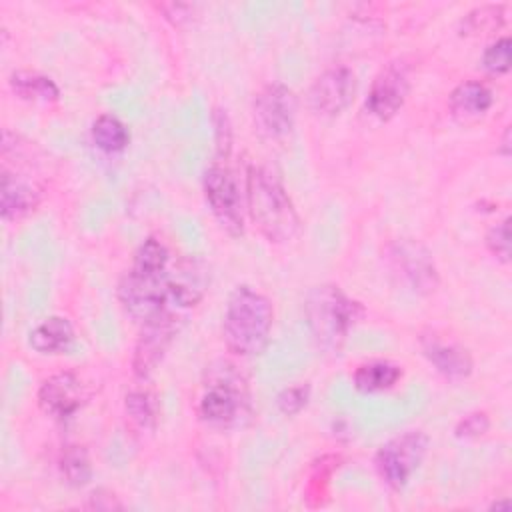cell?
Returning <instances> with one entry per match:
<instances>
[{
	"mask_svg": "<svg viewBox=\"0 0 512 512\" xmlns=\"http://www.w3.org/2000/svg\"><path fill=\"white\" fill-rule=\"evenodd\" d=\"M60 472L70 486H86L92 478V464L88 452L82 446H66L60 456Z\"/></svg>",
	"mask_w": 512,
	"mask_h": 512,
	"instance_id": "603a6c76",
	"label": "cell"
},
{
	"mask_svg": "<svg viewBox=\"0 0 512 512\" xmlns=\"http://www.w3.org/2000/svg\"><path fill=\"white\" fill-rule=\"evenodd\" d=\"M504 24V4H484L462 20V34H488Z\"/></svg>",
	"mask_w": 512,
	"mask_h": 512,
	"instance_id": "cb8c5ba5",
	"label": "cell"
},
{
	"mask_svg": "<svg viewBox=\"0 0 512 512\" xmlns=\"http://www.w3.org/2000/svg\"><path fill=\"white\" fill-rule=\"evenodd\" d=\"M502 156H510V128L504 130L502 134V144H500V150H498Z\"/></svg>",
	"mask_w": 512,
	"mask_h": 512,
	"instance_id": "1f68e13d",
	"label": "cell"
},
{
	"mask_svg": "<svg viewBox=\"0 0 512 512\" xmlns=\"http://www.w3.org/2000/svg\"><path fill=\"white\" fill-rule=\"evenodd\" d=\"M168 274L166 246L154 236L146 238L118 284V300L126 314L138 322L158 314L168 302Z\"/></svg>",
	"mask_w": 512,
	"mask_h": 512,
	"instance_id": "6da1fadb",
	"label": "cell"
},
{
	"mask_svg": "<svg viewBox=\"0 0 512 512\" xmlns=\"http://www.w3.org/2000/svg\"><path fill=\"white\" fill-rule=\"evenodd\" d=\"M308 398H310V386L308 384H296V386L284 388L276 396V406L282 414L294 416V414H298L300 410L306 408Z\"/></svg>",
	"mask_w": 512,
	"mask_h": 512,
	"instance_id": "484cf974",
	"label": "cell"
},
{
	"mask_svg": "<svg viewBox=\"0 0 512 512\" xmlns=\"http://www.w3.org/2000/svg\"><path fill=\"white\" fill-rule=\"evenodd\" d=\"M492 90L478 80L460 82L450 94V110L456 118H476L490 110L492 106Z\"/></svg>",
	"mask_w": 512,
	"mask_h": 512,
	"instance_id": "ac0fdd59",
	"label": "cell"
},
{
	"mask_svg": "<svg viewBox=\"0 0 512 512\" xmlns=\"http://www.w3.org/2000/svg\"><path fill=\"white\" fill-rule=\"evenodd\" d=\"M428 436L422 430H406L384 442L374 458L382 482L400 492L420 468L428 452Z\"/></svg>",
	"mask_w": 512,
	"mask_h": 512,
	"instance_id": "8992f818",
	"label": "cell"
},
{
	"mask_svg": "<svg viewBox=\"0 0 512 512\" xmlns=\"http://www.w3.org/2000/svg\"><path fill=\"white\" fill-rule=\"evenodd\" d=\"M356 78L350 68L334 66L324 70L308 90V106L318 116L340 114L354 98Z\"/></svg>",
	"mask_w": 512,
	"mask_h": 512,
	"instance_id": "7c38bea8",
	"label": "cell"
},
{
	"mask_svg": "<svg viewBox=\"0 0 512 512\" xmlns=\"http://www.w3.org/2000/svg\"><path fill=\"white\" fill-rule=\"evenodd\" d=\"M210 286V266L198 256L182 258L174 270L168 274V300L178 310H188L196 306Z\"/></svg>",
	"mask_w": 512,
	"mask_h": 512,
	"instance_id": "4fadbf2b",
	"label": "cell"
},
{
	"mask_svg": "<svg viewBox=\"0 0 512 512\" xmlns=\"http://www.w3.org/2000/svg\"><path fill=\"white\" fill-rule=\"evenodd\" d=\"M88 400L84 382L74 372H58L38 388L40 408L54 418H68Z\"/></svg>",
	"mask_w": 512,
	"mask_h": 512,
	"instance_id": "5bb4252c",
	"label": "cell"
},
{
	"mask_svg": "<svg viewBox=\"0 0 512 512\" xmlns=\"http://www.w3.org/2000/svg\"><path fill=\"white\" fill-rule=\"evenodd\" d=\"M490 428V418L486 412H470L464 418L458 420V424L454 426V436L458 440H476L480 436H484Z\"/></svg>",
	"mask_w": 512,
	"mask_h": 512,
	"instance_id": "83f0119b",
	"label": "cell"
},
{
	"mask_svg": "<svg viewBox=\"0 0 512 512\" xmlns=\"http://www.w3.org/2000/svg\"><path fill=\"white\" fill-rule=\"evenodd\" d=\"M160 10L166 14V18L174 24V26H182L184 22H188L192 18V6L190 4H162Z\"/></svg>",
	"mask_w": 512,
	"mask_h": 512,
	"instance_id": "f546056e",
	"label": "cell"
},
{
	"mask_svg": "<svg viewBox=\"0 0 512 512\" xmlns=\"http://www.w3.org/2000/svg\"><path fill=\"white\" fill-rule=\"evenodd\" d=\"M92 142L102 152H108V154L122 152L130 142V132L118 116L100 114L92 122Z\"/></svg>",
	"mask_w": 512,
	"mask_h": 512,
	"instance_id": "44dd1931",
	"label": "cell"
},
{
	"mask_svg": "<svg viewBox=\"0 0 512 512\" xmlns=\"http://www.w3.org/2000/svg\"><path fill=\"white\" fill-rule=\"evenodd\" d=\"M204 198L218 220V224L230 236H242L244 232V200L234 172L220 162H214L204 172Z\"/></svg>",
	"mask_w": 512,
	"mask_h": 512,
	"instance_id": "52a82bcc",
	"label": "cell"
},
{
	"mask_svg": "<svg viewBox=\"0 0 512 512\" xmlns=\"http://www.w3.org/2000/svg\"><path fill=\"white\" fill-rule=\"evenodd\" d=\"M308 328L326 352L338 354L348 332L364 318V306L334 284L314 286L304 304Z\"/></svg>",
	"mask_w": 512,
	"mask_h": 512,
	"instance_id": "5b68a950",
	"label": "cell"
},
{
	"mask_svg": "<svg viewBox=\"0 0 512 512\" xmlns=\"http://www.w3.org/2000/svg\"><path fill=\"white\" fill-rule=\"evenodd\" d=\"M420 348L426 360L448 380H464L472 374L474 362L464 346L444 340L430 330L420 336Z\"/></svg>",
	"mask_w": 512,
	"mask_h": 512,
	"instance_id": "9a60e30c",
	"label": "cell"
},
{
	"mask_svg": "<svg viewBox=\"0 0 512 512\" xmlns=\"http://www.w3.org/2000/svg\"><path fill=\"white\" fill-rule=\"evenodd\" d=\"M178 312V308H168L166 304L158 314L142 322L132 356V370L136 378L146 380L162 362L182 324V316Z\"/></svg>",
	"mask_w": 512,
	"mask_h": 512,
	"instance_id": "ba28073f",
	"label": "cell"
},
{
	"mask_svg": "<svg viewBox=\"0 0 512 512\" xmlns=\"http://www.w3.org/2000/svg\"><path fill=\"white\" fill-rule=\"evenodd\" d=\"M510 38L502 36L498 40H494L482 54V66L486 72L490 74H506L510 70Z\"/></svg>",
	"mask_w": 512,
	"mask_h": 512,
	"instance_id": "d4e9b609",
	"label": "cell"
},
{
	"mask_svg": "<svg viewBox=\"0 0 512 512\" xmlns=\"http://www.w3.org/2000/svg\"><path fill=\"white\" fill-rule=\"evenodd\" d=\"M74 340V326L64 316H48L30 332V346L38 354H60L70 348Z\"/></svg>",
	"mask_w": 512,
	"mask_h": 512,
	"instance_id": "e0dca14e",
	"label": "cell"
},
{
	"mask_svg": "<svg viewBox=\"0 0 512 512\" xmlns=\"http://www.w3.org/2000/svg\"><path fill=\"white\" fill-rule=\"evenodd\" d=\"M128 420L140 430V432H152L156 428L158 420V404L156 398L146 390H134L126 396L124 402Z\"/></svg>",
	"mask_w": 512,
	"mask_h": 512,
	"instance_id": "7402d4cb",
	"label": "cell"
},
{
	"mask_svg": "<svg viewBox=\"0 0 512 512\" xmlns=\"http://www.w3.org/2000/svg\"><path fill=\"white\" fill-rule=\"evenodd\" d=\"M272 322L274 308L262 292L250 286L234 288L222 320L226 348L238 356L260 354L268 344Z\"/></svg>",
	"mask_w": 512,
	"mask_h": 512,
	"instance_id": "3957f363",
	"label": "cell"
},
{
	"mask_svg": "<svg viewBox=\"0 0 512 512\" xmlns=\"http://www.w3.org/2000/svg\"><path fill=\"white\" fill-rule=\"evenodd\" d=\"M200 420L214 428L240 426L250 414V390L236 364L220 360L208 366L198 400Z\"/></svg>",
	"mask_w": 512,
	"mask_h": 512,
	"instance_id": "277c9868",
	"label": "cell"
},
{
	"mask_svg": "<svg viewBox=\"0 0 512 512\" xmlns=\"http://www.w3.org/2000/svg\"><path fill=\"white\" fill-rule=\"evenodd\" d=\"M400 378H402V366L390 360L364 362L354 370V376H352L356 390L364 394L390 390L392 386H396Z\"/></svg>",
	"mask_w": 512,
	"mask_h": 512,
	"instance_id": "d6986e66",
	"label": "cell"
},
{
	"mask_svg": "<svg viewBox=\"0 0 512 512\" xmlns=\"http://www.w3.org/2000/svg\"><path fill=\"white\" fill-rule=\"evenodd\" d=\"M248 212L260 234L274 244H286L300 234V216L280 180L268 166H254L246 180Z\"/></svg>",
	"mask_w": 512,
	"mask_h": 512,
	"instance_id": "7a4b0ae2",
	"label": "cell"
},
{
	"mask_svg": "<svg viewBox=\"0 0 512 512\" xmlns=\"http://www.w3.org/2000/svg\"><path fill=\"white\" fill-rule=\"evenodd\" d=\"M214 132H216V150L220 156H228L230 146H232V128L228 122L226 112L216 110L214 114Z\"/></svg>",
	"mask_w": 512,
	"mask_h": 512,
	"instance_id": "f1b7e54d",
	"label": "cell"
},
{
	"mask_svg": "<svg viewBox=\"0 0 512 512\" xmlns=\"http://www.w3.org/2000/svg\"><path fill=\"white\" fill-rule=\"evenodd\" d=\"M94 510H120L122 504L116 500V496L108 490H96L90 494V502L86 504Z\"/></svg>",
	"mask_w": 512,
	"mask_h": 512,
	"instance_id": "4dcf8cb0",
	"label": "cell"
},
{
	"mask_svg": "<svg viewBox=\"0 0 512 512\" xmlns=\"http://www.w3.org/2000/svg\"><path fill=\"white\" fill-rule=\"evenodd\" d=\"M386 258L390 264V270L404 282L412 292L416 294H432L438 284L440 276L434 264V258L430 250L412 238L394 240L388 250Z\"/></svg>",
	"mask_w": 512,
	"mask_h": 512,
	"instance_id": "9c48e42d",
	"label": "cell"
},
{
	"mask_svg": "<svg viewBox=\"0 0 512 512\" xmlns=\"http://www.w3.org/2000/svg\"><path fill=\"white\" fill-rule=\"evenodd\" d=\"M2 218L18 220L34 212L40 204V188L22 176L10 174L6 168L2 170Z\"/></svg>",
	"mask_w": 512,
	"mask_h": 512,
	"instance_id": "2e32d148",
	"label": "cell"
},
{
	"mask_svg": "<svg viewBox=\"0 0 512 512\" xmlns=\"http://www.w3.org/2000/svg\"><path fill=\"white\" fill-rule=\"evenodd\" d=\"M486 246L500 262H510V218H504L488 230Z\"/></svg>",
	"mask_w": 512,
	"mask_h": 512,
	"instance_id": "4316f807",
	"label": "cell"
},
{
	"mask_svg": "<svg viewBox=\"0 0 512 512\" xmlns=\"http://www.w3.org/2000/svg\"><path fill=\"white\" fill-rule=\"evenodd\" d=\"M252 112L258 132L270 140H280L294 128L296 96L286 84L270 82L256 94Z\"/></svg>",
	"mask_w": 512,
	"mask_h": 512,
	"instance_id": "30bf717a",
	"label": "cell"
},
{
	"mask_svg": "<svg viewBox=\"0 0 512 512\" xmlns=\"http://www.w3.org/2000/svg\"><path fill=\"white\" fill-rule=\"evenodd\" d=\"M408 90V66L402 60H394L376 74L366 98V110L378 120L386 122L400 112Z\"/></svg>",
	"mask_w": 512,
	"mask_h": 512,
	"instance_id": "8fae6325",
	"label": "cell"
},
{
	"mask_svg": "<svg viewBox=\"0 0 512 512\" xmlns=\"http://www.w3.org/2000/svg\"><path fill=\"white\" fill-rule=\"evenodd\" d=\"M492 508H494V510H508V508H510V500H508V498L498 500V502L492 504Z\"/></svg>",
	"mask_w": 512,
	"mask_h": 512,
	"instance_id": "d6a6232c",
	"label": "cell"
},
{
	"mask_svg": "<svg viewBox=\"0 0 512 512\" xmlns=\"http://www.w3.org/2000/svg\"><path fill=\"white\" fill-rule=\"evenodd\" d=\"M10 88L18 98L28 102L50 104L60 98L58 84L50 76L32 70H16L10 76Z\"/></svg>",
	"mask_w": 512,
	"mask_h": 512,
	"instance_id": "ffe728a7",
	"label": "cell"
}]
</instances>
